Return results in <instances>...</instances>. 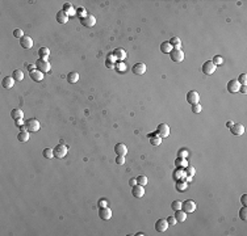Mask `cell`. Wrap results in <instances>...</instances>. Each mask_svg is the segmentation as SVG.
<instances>
[{
	"instance_id": "obj_1",
	"label": "cell",
	"mask_w": 247,
	"mask_h": 236,
	"mask_svg": "<svg viewBox=\"0 0 247 236\" xmlns=\"http://www.w3.org/2000/svg\"><path fill=\"white\" fill-rule=\"evenodd\" d=\"M25 127H26V131H29V133H36V131L41 129V123L38 119L30 118L28 121H25Z\"/></svg>"
},
{
	"instance_id": "obj_2",
	"label": "cell",
	"mask_w": 247,
	"mask_h": 236,
	"mask_svg": "<svg viewBox=\"0 0 247 236\" xmlns=\"http://www.w3.org/2000/svg\"><path fill=\"white\" fill-rule=\"evenodd\" d=\"M54 150V157L57 159H63L66 155H67V147H66L63 143H59L55 148H53Z\"/></svg>"
},
{
	"instance_id": "obj_3",
	"label": "cell",
	"mask_w": 247,
	"mask_h": 236,
	"mask_svg": "<svg viewBox=\"0 0 247 236\" xmlns=\"http://www.w3.org/2000/svg\"><path fill=\"white\" fill-rule=\"evenodd\" d=\"M182 208H183V211H185L187 214H192V212L196 211L197 205H196L195 201L188 200V201H184L183 204H182Z\"/></svg>"
},
{
	"instance_id": "obj_4",
	"label": "cell",
	"mask_w": 247,
	"mask_h": 236,
	"mask_svg": "<svg viewBox=\"0 0 247 236\" xmlns=\"http://www.w3.org/2000/svg\"><path fill=\"white\" fill-rule=\"evenodd\" d=\"M36 67H37L38 71H41L42 74H46L50 71V63L45 59H38L36 62Z\"/></svg>"
},
{
	"instance_id": "obj_5",
	"label": "cell",
	"mask_w": 247,
	"mask_h": 236,
	"mask_svg": "<svg viewBox=\"0 0 247 236\" xmlns=\"http://www.w3.org/2000/svg\"><path fill=\"white\" fill-rule=\"evenodd\" d=\"M170 57H171L172 62H176L180 63L184 60V53L180 50V49H172V51L170 53Z\"/></svg>"
},
{
	"instance_id": "obj_6",
	"label": "cell",
	"mask_w": 247,
	"mask_h": 236,
	"mask_svg": "<svg viewBox=\"0 0 247 236\" xmlns=\"http://www.w3.org/2000/svg\"><path fill=\"white\" fill-rule=\"evenodd\" d=\"M216 66L214 64H213V62H212V60H208V62H205L204 64H202V74H204V75H208V76H209V75H213V74H214V71H216Z\"/></svg>"
},
{
	"instance_id": "obj_7",
	"label": "cell",
	"mask_w": 247,
	"mask_h": 236,
	"mask_svg": "<svg viewBox=\"0 0 247 236\" xmlns=\"http://www.w3.org/2000/svg\"><path fill=\"white\" fill-rule=\"evenodd\" d=\"M199 100H200V95L196 91H189L187 93V102L191 104V105L199 104Z\"/></svg>"
},
{
	"instance_id": "obj_8",
	"label": "cell",
	"mask_w": 247,
	"mask_h": 236,
	"mask_svg": "<svg viewBox=\"0 0 247 236\" xmlns=\"http://www.w3.org/2000/svg\"><path fill=\"white\" fill-rule=\"evenodd\" d=\"M80 23L83 26H86V28H92V26H95V24H96V19H95V16H92V15H87L84 19H80Z\"/></svg>"
},
{
	"instance_id": "obj_9",
	"label": "cell",
	"mask_w": 247,
	"mask_h": 236,
	"mask_svg": "<svg viewBox=\"0 0 247 236\" xmlns=\"http://www.w3.org/2000/svg\"><path fill=\"white\" fill-rule=\"evenodd\" d=\"M157 134L161 136L162 139L163 138H167V136L170 135V127H168V125L161 123V125L158 126V129H157Z\"/></svg>"
},
{
	"instance_id": "obj_10",
	"label": "cell",
	"mask_w": 247,
	"mask_h": 236,
	"mask_svg": "<svg viewBox=\"0 0 247 236\" xmlns=\"http://www.w3.org/2000/svg\"><path fill=\"white\" fill-rule=\"evenodd\" d=\"M168 228V222L167 219H158L155 222V231L158 232H166Z\"/></svg>"
},
{
	"instance_id": "obj_11",
	"label": "cell",
	"mask_w": 247,
	"mask_h": 236,
	"mask_svg": "<svg viewBox=\"0 0 247 236\" xmlns=\"http://www.w3.org/2000/svg\"><path fill=\"white\" fill-rule=\"evenodd\" d=\"M131 194H133L135 198H142V197L145 195V188L142 185H134V186H131Z\"/></svg>"
},
{
	"instance_id": "obj_12",
	"label": "cell",
	"mask_w": 247,
	"mask_h": 236,
	"mask_svg": "<svg viewBox=\"0 0 247 236\" xmlns=\"http://www.w3.org/2000/svg\"><path fill=\"white\" fill-rule=\"evenodd\" d=\"M99 217H100V219H103V221H109V219L112 218V210L108 206L101 207L100 211H99Z\"/></svg>"
},
{
	"instance_id": "obj_13",
	"label": "cell",
	"mask_w": 247,
	"mask_h": 236,
	"mask_svg": "<svg viewBox=\"0 0 247 236\" xmlns=\"http://www.w3.org/2000/svg\"><path fill=\"white\" fill-rule=\"evenodd\" d=\"M239 88H240V84L238 83L237 79L229 80V83H227V91H229L230 93H237V92H239Z\"/></svg>"
},
{
	"instance_id": "obj_14",
	"label": "cell",
	"mask_w": 247,
	"mask_h": 236,
	"mask_svg": "<svg viewBox=\"0 0 247 236\" xmlns=\"http://www.w3.org/2000/svg\"><path fill=\"white\" fill-rule=\"evenodd\" d=\"M145 72H146V64L145 63H135L133 66V74L134 75L141 76V75H145Z\"/></svg>"
},
{
	"instance_id": "obj_15",
	"label": "cell",
	"mask_w": 247,
	"mask_h": 236,
	"mask_svg": "<svg viewBox=\"0 0 247 236\" xmlns=\"http://www.w3.org/2000/svg\"><path fill=\"white\" fill-rule=\"evenodd\" d=\"M230 131H232L233 135L239 136V135H242L245 133V126L240 125V123H235V125H233L232 127H230Z\"/></svg>"
},
{
	"instance_id": "obj_16",
	"label": "cell",
	"mask_w": 247,
	"mask_h": 236,
	"mask_svg": "<svg viewBox=\"0 0 247 236\" xmlns=\"http://www.w3.org/2000/svg\"><path fill=\"white\" fill-rule=\"evenodd\" d=\"M20 45L23 46L24 49H30V47H33V40L29 36H24L20 40Z\"/></svg>"
},
{
	"instance_id": "obj_17",
	"label": "cell",
	"mask_w": 247,
	"mask_h": 236,
	"mask_svg": "<svg viewBox=\"0 0 247 236\" xmlns=\"http://www.w3.org/2000/svg\"><path fill=\"white\" fill-rule=\"evenodd\" d=\"M29 76L33 81H36V83H40V81L43 79V74L38 70H34V71H32V72H29Z\"/></svg>"
},
{
	"instance_id": "obj_18",
	"label": "cell",
	"mask_w": 247,
	"mask_h": 236,
	"mask_svg": "<svg viewBox=\"0 0 247 236\" xmlns=\"http://www.w3.org/2000/svg\"><path fill=\"white\" fill-rule=\"evenodd\" d=\"M114 152H116L117 155L125 156L126 153H128V147H126L124 143H117L116 146H114Z\"/></svg>"
},
{
	"instance_id": "obj_19",
	"label": "cell",
	"mask_w": 247,
	"mask_h": 236,
	"mask_svg": "<svg viewBox=\"0 0 247 236\" xmlns=\"http://www.w3.org/2000/svg\"><path fill=\"white\" fill-rule=\"evenodd\" d=\"M2 85L4 87V88H7V89L12 88V87L15 85V79L12 78V76H5V78L3 79V81H2Z\"/></svg>"
},
{
	"instance_id": "obj_20",
	"label": "cell",
	"mask_w": 247,
	"mask_h": 236,
	"mask_svg": "<svg viewBox=\"0 0 247 236\" xmlns=\"http://www.w3.org/2000/svg\"><path fill=\"white\" fill-rule=\"evenodd\" d=\"M63 12L67 15V16H74V15H76V11H75V8L73 7V4H70V3H66L64 5H63Z\"/></svg>"
},
{
	"instance_id": "obj_21",
	"label": "cell",
	"mask_w": 247,
	"mask_h": 236,
	"mask_svg": "<svg viewBox=\"0 0 247 236\" xmlns=\"http://www.w3.org/2000/svg\"><path fill=\"white\" fill-rule=\"evenodd\" d=\"M11 117H12L15 121L16 119H23L24 118V112L21 110V109H19V108L12 109V112H11Z\"/></svg>"
},
{
	"instance_id": "obj_22",
	"label": "cell",
	"mask_w": 247,
	"mask_h": 236,
	"mask_svg": "<svg viewBox=\"0 0 247 236\" xmlns=\"http://www.w3.org/2000/svg\"><path fill=\"white\" fill-rule=\"evenodd\" d=\"M38 55H40V59L47 60V58L50 57V50L47 47H40L38 49Z\"/></svg>"
},
{
	"instance_id": "obj_23",
	"label": "cell",
	"mask_w": 247,
	"mask_h": 236,
	"mask_svg": "<svg viewBox=\"0 0 247 236\" xmlns=\"http://www.w3.org/2000/svg\"><path fill=\"white\" fill-rule=\"evenodd\" d=\"M149 139H150V143L152 146H161V143H162V138L158 134H150Z\"/></svg>"
},
{
	"instance_id": "obj_24",
	"label": "cell",
	"mask_w": 247,
	"mask_h": 236,
	"mask_svg": "<svg viewBox=\"0 0 247 236\" xmlns=\"http://www.w3.org/2000/svg\"><path fill=\"white\" fill-rule=\"evenodd\" d=\"M57 21L59 24H67V21H68V16L66 15L63 11H59V12L57 13Z\"/></svg>"
},
{
	"instance_id": "obj_25",
	"label": "cell",
	"mask_w": 247,
	"mask_h": 236,
	"mask_svg": "<svg viewBox=\"0 0 247 236\" xmlns=\"http://www.w3.org/2000/svg\"><path fill=\"white\" fill-rule=\"evenodd\" d=\"M113 55L118 60H124L126 58V51L124 50V49H116V50L113 51Z\"/></svg>"
},
{
	"instance_id": "obj_26",
	"label": "cell",
	"mask_w": 247,
	"mask_h": 236,
	"mask_svg": "<svg viewBox=\"0 0 247 236\" xmlns=\"http://www.w3.org/2000/svg\"><path fill=\"white\" fill-rule=\"evenodd\" d=\"M175 218H176L178 223H183V222H185V219H187V212L183 211V210L175 211Z\"/></svg>"
},
{
	"instance_id": "obj_27",
	"label": "cell",
	"mask_w": 247,
	"mask_h": 236,
	"mask_svg": "<svg viewBox=\"0 0 247 236\" xmlns=\"http://www.w3.org/2000/svg\"><path fill=\"white\" fill-rule=\"evenodd\" d=\"M17 139L19 142H21V143H25V142H28L30 139V135L28 131H20L19 135H17Z\"/></svg>"
},
{
	"instance_id": "obj_28",
	"label": "cell",
	"mask_w": 247,
	"mask_h": 236,
	"mask_svg": "<svg viewBox=\"0 0 247 236\" xmlns=\"http://www.w3.org/2000/svg\"><path fill=\"white\" fill-rule=\"evenodd\" d=\"M67 81L70 84H75L79 81V74L78 72H70L67 75Z\"/></svg>"
},
{
	"instance_id": "obj_29",
	"label": "cell",
	"mask_w": 247,
	"mask_h": 236,
	"mask_svg": "<svg viewBox=\"0 0 247 236\" xmlns=\"http://www.w3.org/2000/svg\"><path fill=\"white\" fill-rule=\"evenodd\" d=\"M114 59H116V58H114L113 53H109L108 54V58L105 60V66H107L108 68H114V66H116V64H114Z\"/></svg>"
},
{
	"instance_id": "obj_30",
	"label": "cell",
	"mask_w": 247,
	"mask_h": 236,
	"mask_svg": "<svg viewBox=\"0 0 247 236\" xmlns=\"http://www.w3.org/2000/svg\"><path fill=\"white\" fill-rule=\"evenodd\" d=\"M168 42H170V45L172 46V49H180V46H182V40H180L179 37H172Z\"/></svg>"
},
{
	"instance_id": "obj_31",
	"label": "cell",
	"mask_w": 247,
	"mask_h": 236,
	"mask_svg": "<svg viewBox=\"0 0 247 236\" xmlns=\"http://www.w3.org/2000/svg\"><path fill=\"white\" fill-rule=\"evenodd\" d=\"M42 155L45 159H47V160H51V159L54 157V150L53 148H43Z\"/></svg>"
},
{
	"instance_id": "obj_32",
	"label": "cell",
	"mask_w": 247,
	"mask_h": 236,
	"mask_svg": "<svg viewBox=\"0 0 247 236\" xmlns=\"http://www.w3.org/2000/svg\"><path fill=\"white\" fill-rule=\"evenodd\" d=\"M161 51L163 54H170L172 51V46L170 45V42H163L161 45Z\"/></svg>"
},
{
	"instance_id": "obj_33",
	"label": "cell",
	"mask_w": 247,
	"mask_h": 236,
	"mask_svg": "<svg viewBox=\"0 0 247 236\" xmlns=\"http://www.w3.org/2000/svg\"><path fill=\"white\" fill-rule=\"evenodd\" d=\"M12 78L15 80H17V81H21V80L24 79V72L21 70H15L13 72H12Z\"/></svg>"
},
{
	"instance_id": "obj_34",
	"label": "cell",
	"mask_w": 247,
	"mask_h": 236,
	"mask_svg": "<svg viewBox=\"0 0 247 236\" xmlns=\"http://www.w3.org/2000/svg\"><path fill=\"white\" fill-rule=\"evenodd\" d=\"M175 164H176L178 168H187L188 167V161H187V159H183V157H178V160L175 161Z\"/></svg>"
},
{
	"instance_id": "obj_35",
	"label": "cell",
	"mask_w": 247,
	"mask_h": 236,
	"mask_svg": "<svg viewBox=\"0 0 247 236\" xmlns=\"http://www.w3.org/2000/svg\"><path fill=\"white\" fill-rule=\"evenodd\" d=\"M184 176H185V173H184V169L183 168H178V171H175L174 172V178L175 180H183L184 178Z\"/></svg>"
},
{
	"instance_id": "obj_36",
	"label": "cell",
	"mask_w": 247,
	"mask_h": 236,
	"mask_svg": "<svg viewBox=\"0 0 247 236\" xmlns=\"http://www.w3.org/2000/svg\"><path fill=\"white\" fill-rule=\"evenodd\" d=\"M187 188H188V185H187L185 181L180 180L179 182H176V190H178V191H180V193H183L184 190H187Z\"/></svg>"
},
{
	"instance_id": "obj_37",
	"label": "cell",
	"mask_w": 247,
	"mask_h": 236,
	"mask_svg": "<svg viewBox=\"0 0 247 236\" xmlns=\"http://www.w3.org/2000/svg\"><path fill=\"white\" fill-rule=\"evenodd\" d=\"M182 204H183V202L182 201H174L172 202V205H171V208H172V210L174 211H178V210H182Z\"/></svg>"
},
{
	"instance_id": "obj_38",
	"label": "cell",
	"mask_w": 247,
	"mask_h": 236,
	"mask_svg": "<svg viewBox=\"0 0 247 236\" xmlns=\"http://www.w3.org/2000/svg\"><path fill=\"white\" fill-rule=\"evenodd\" d=\"M76 15H78L80 19H84V17H86V16L88 15V13H87V11H86L83 7H79L78 9H76Z\"/></svg>"
},
{
	"instance_id": "obj_39",
	"label": "cell",
	"mask_w": 247,
	"mask_h": 236,
	"mask_svg": "<svg viewBox=\"0 0 247 236\" xmlns=\"http://www.w3.org/2000/svg\"><path fill=\"white\" fill-rule=\"evenodd\" d=\"M184 169H185L184 173L187 174V176H189V177H193V176H195V168H193V167L188 165V167L184 168Z\"/></svg>"
},
{
	"instance_id": "obj_40",
	"label": "cell",
	"mask_w": 247,
	"mask_h": 236,
	"mask_svg": "<svg viewBox=\"0 0 247 236\" xmlns=\"http://www.w3.org/2000/svg\"><path fill=\"white\" fill-rule=\"evenodd\" d=\"M239 218L242 219V221H247V208H246V206H243L239 210Z\"/></svg>"
},
{
	"instance_id": "obj_41",
	"label": "cell",
	"mask_w": 247,
	"mask_h": 236,
	"mask_svg": "<svg viewBox=\"0 0 247 236\" xmlns=\"http://www.w3.org/2000/svg\"><path fill=\"white\" fill-rule=\"evenodd\" d=\"M135 178H137V184H138V185L145 186L147 184V177L146 176H138V177H135Z\"/></svg>"
},
{
	"instance_id": "obj_42",
	"label": "cell",
	"mask_w": 247,
	"mask_h": 236,
	"mask_svg": "<svg viewBox=\"0 0 247 236\" xmlns=\"http://www.w3.org/2000/svg\"><path fill=\"white\" fill-rule=\"evenodd\" d=\"M114 68H116L118 72H125V71H126V64L122 63V62H120V63H117L116 66H114Z\"/></svg>"
},
{
	"instance_id": "obj_43",
	"label": "cell",
	"mask_w": 247,
	"mask_h": 236,
	"mask_svg": "<svg viewBox=\"0 0 247 236\" xmlns=\"http://www.w3.org/2000/svg\"><path fill=\"white\" fill-rule=\"evenodd\" d=\"M212 62H213V64H214L216 67H217V66H221V64L223 63V59L219 57V55H214V58H213Z\"/></svg>"
},
{
	"instance_id": "obj_44",
	"label": "cell",
	"mask_w": 247,
	"mask_h": 236,
	"mask_svg": "<svg viewBox=\"0 0 247 236\" xmlns=\"http://www.w3.org/2000/svg\"><path fill=\"white\" fill-rule=\"evenodd\" d=\"M237 80H238V83H239L240 85H246V83H247V75H246V74H240L239 78H238Z\"/></svg>"
},
{
	"instance_id": "obj_45",
	"label": "cell",
	"mask_w": 247,
	"mask_h": 236,
	"mask_svg": "<svg viewBox=\"0 0 247 236\" xmlns=\"http://www.w3.org/2000/svg\"><path fill=\"white\" fill-rule=\"evenodd\" d=\"M13 37H16V38H23L24 37V32H23V29H15L13 30Z\"/></svg>"
},
{
	"instance_id": "obj_46",
	"label": "cell",
	"mask_w": 247,
	"mask_h": 236,
	"mask_svg": "<svg viewBox=\"0 0 247 236\" xmlns=\"http://www.w3.org/2000/svg\"><path fill=\"white\" fill-rule=\"evenodd\" d=\"M178 157L187 159V157H188V151H187L185 148H182V150H179V152H178Z\"/></svg>"
},
{
	"instance_id": "obj_47",
	"label": "cell",
	"mask_w": 247,
	"mask_h": 236,
	"mask_svg": "<svg viewBox=\"0 0 247 236\" xmlns=\"http://www.w3.org/2000/svg\"><path fill=\"white\" fill-rule=\"evenodd\" d=\"M116 163L118 164V165H122V164H125V156H122V155H117V157H116Z\"/></svg>"
},
{
	"instance_id": "obj_48",
	"label": "cell",
	"mask_w": 247,
	"mask_h": 236,
	"mask_svg": "<svg viewBox=\"0 0 247 236\" xmlns=\"http://www.w3.org/2000/svg\"><path fill=\"white\" fill-rule=\"evenodd\" d=\"M167 222H168V226H175V224L178 223V221H176V218H175V217H168Z\"/></svg>"
},
{
	"instance_id": "obj_49",
	"label": "cell",
	"mask_w": 247,
	"mask_h": 236,
	"mask_svg": "<svg viewBox=\"0 0 247 236\" xmlns=\"http://www.w3.org/2000/svg\"><path fill=\"white\" fill-rule=\"evenodd\" d=\"M202 110V108H201V105L200 104H196V105H192V112L193 113H200Z\"/></svg>"
},
{
	"instance_id": "obj_50",
	"label": "cell",
	"mask_w": 247,
	"mask_h": 236,
	"mask_svg": "<svg viewBox=\"0 0 247 236\" xmlns=\"http://www.w3.org/2000/svg\"><path fill=\"white\" fill-rule=\"evenodd\" d=\"M107 205H108V201L105 200V198H101V200H99V207H107Z\"/></svg>"
},
{
	"instance_id": "obj_51",
	"label": "cell",
	"mask_w": 247,
	"mask_h": 236,
	"mask_svg": "<svg viewBox=\"0 0 247 236\" xmlns=\"http://www.w3.org/2000/svg\"><path fill=\"white\" fill-rule=\"evenodd\" d=\"M26 68H28V71H29V72H32V71H34V70H37V67H36V64H26Z\"/></svg>"
},
{
	"instance_id": "obj_52",
	"label": "cell",
	"mask_w": 247,
	"mask_h": 236,
	"mask_svg": "<svg viewBox=\"0 0 247 236\" xmlns=\"http://www.w3.org/2000/svg\"><path fill=\"white\" fill-rule=\"evenodd\" d=\"M15 125L17 126V127H19V126H20V127H23V126H24L25 123L23 122V119H16V121H15Z\"/></svg>"
},
{
	"instance_id": "obj_53",
	"label": "cell",
	"mask_w": 247,
	"mask_h": 236,
	"mask_svg": "<svg viewBox=\"0 0 247 236\" xmlns=\"http://www.w3.org/2000/svg\"><path fill=\"white\" fill-rule=\"evenodd\" d=\"M240 202H242V205H243V206H246V205H247V195H246V194H243V195H242V198H240Z\"/></svg>"
},
{
	"instance_id": "obj_54",
	"label": "cell",
	"mask_w": 247,
	"mask_h": 236,
	"mask_svg": "<svg viewBox=\"0 0 247 236\" xmlns=\"http://www.w3.org/2000/svg\"><path fill=\"white\" fill-rule=\"evenodd\" d=\"M129 184H130L131 186H134V185H137V178H131V180L129 181Z\"/></svg>"
},
{
	"instance_id": "obj_55",
	"label": "cell",
	"mask_w": 247,
	"mask_h": 236,
	"mask_svg": "<svg viewBox=\"0 0 247 236\" xmlns=\"http://www.w3.org/2000/svg\"><path fill=\"white\" fill-rule=\"evenodd\" d=\"M239 91L242 92V93H246L247 92V88H246V85H240V88H239Z\"/></svg>"
},
{
	"instance_id": "obj_56",
	"label": "cell",
	"mask_w": 247,
	"mask_h": 236,
	"mask_svg": "<svg viewBox=\"0 0 247 236\" xmlns=\"http://www.w3.org/2000/svg\"><path fill=\"white\" fill-rule=\"evenodd\" d=\"M233 125H234V123L232 122V121H227V122H226V126H227V129H230V127H232Z\"/></svg>"
}]
</instances>
